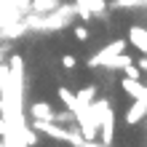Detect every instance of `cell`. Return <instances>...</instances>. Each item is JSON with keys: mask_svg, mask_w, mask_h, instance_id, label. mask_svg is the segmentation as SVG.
Here are the masks:
<instances>
[{"mask_svg": "<svg viewBox=\"0 0 147 147\" xmlns=\"http://www.w3.org/2000/svg\"><path fill=\"white\" fill-rule=\"evenodd\" d=\"M75 13H80L83 22H91L94 16H105L107 13V3L105 0H75Z\"/></svg>", "mask_w": 147, "mask_h": 147, "instance_id": "1", "label": "cell"}, {"mask_svg": "<svg viewBox=\"0 0 147 147\" xmlns=\"http://www.w3.org/2000/svg\"><path fill=\"white\" fill-rule=\"evenodd\" d=\"M126 46H128V40H112L110 46H105L96 56H91V59H88V67H107V62H110L112 56L123 54Z\"/></svg>", "mask_w": 147, "mask_h": 147, "instance_id": "2", "label": "cell"}, {"mask_svg": "<svg viewBox=\"0 0 147 147\" xmlns=\"http://www.w3.org/2000/svg\"><path fill=\"white\" fill-rule=\"evenodd\" d=\"M112 136H115V110H107L99 120V139L102 144H112Z\"/></svg>", "mask_w": 147, "mask_h": 147, "instance_id": "3", "label": "cell"}, {"mask_svg": "<svg viewBox=\"0 0 147 147\" xmlns=\"http://www.w3.org/2000/svg\"><path fill=\"white\" fill-rule=\"evenodd\" d=\"M144 115H147V99H134V105L126 110V126L142 123Z\"/></svg>", "mask_w": 147, "mask_h": 147, "instance_id": "4", "label": "cell"}, {"mask_svg": "<svg viewBox=\"0 0 147 147\" xmlns=\"http://www.w3.org/2000/svg\"><path fill=\"white\" fill-rule=\"evenodd\" d=\"M131 46L136 48V51H142V54L147 56V30L144 27H139V24H134L131 30H128V38H126Z\"/></svg>", "mask_w": 147, "mask_h": 147, "instance_id": "5", "label": "cell"}, {"mask_svg": "<svg viewBox=\"0 0 147 147\" xmlns=\"http://www.w3.org/2000/svg\"><path fill=\"white\" fill-rule=\"evenodd\" d=\"M120 86H123V91L128 94V96H134V99H147V86H144L142 80H134V78H126V75H123Z\"/></svg>", "mask_w": 147, "mask_h": 147, "instance_id": "6", "label": "cell"}, {"mask_svg": "<svg viewBox=\"0 0 147 147\" xmlns=\"http://www.w3.org/2000/svg\"><path fill=\"white\" fill-rule=\"evenodd\" d=\"M30 115H32V120H54V107L48 105V102H35V105L30 107Z\"/></svg>", "mask_w": 147, "mask_h": 147, "instance_id": "7", "label": "cell"}, {"mask_svg": "<svg viewBox=\"0 0 147 147\" xmlns=\"http://www.w3.org/2000/svg\"><path fill=\"white\" fill-rule=\"evenodd\" d=\"M56 94H59V99H62V105L70 110V112H75V107H78V99H75V94L67 88V86H59L56 88Z\"/></svg>", "mask_w": 147, "mask_h": 147, "instance_id": "8", "label": "cell"}, {"mask_svg": "<svg viewBox=\"0 0 147 147\" xmlns=\"http://www.w3.org/2000/svg\"><path fill=\"white\" fill-rule=\"evenodd\" d=\"M75 99H78V105H91V102L96 99V86H83V88H78Z\"/></svg>", "mask_w": 147, "mask_h": 147, "instance_id": "9", "label": "cell"}, {"mask_svg": "<svg viewBox=\"0 0 147 147\" xmlns=\"http://www.w3.org/2000/svg\"><path fill=\"white\" fill-rule=\"evenodd\" d=\"M131 62H134V59H131V56H128L126 51H123V54H118V56H112L110 62H107V70H123V67H128Z\"/></svg>", "mask_w": 147, "mask_h": 147, "instance_id": "10", "label": "cell"}, {"mask_svg": "<svg viewBox=\"0 0 147 147\" xmlns=\"http://www.w3.org/2000/svg\"><path fill=\"white\" fill-rule=\"evenodd\" d=\"M32 11L35 13H51V11H56V0H32Z\"/></svg>", "mask_w": 147, "mask_h": 147, "instance_id": "11", "label": "cell"}, {"mask_svg": "<svg viewBox=\"0 0 147 147\" xmlns=\"http://www.w3.org/2000/svg\"><path fill=\"white\" fill-rule=\"evenodd\" d=\"M8 83H11V67H8V62H3L0 64V91H3Z\"/></svg>", "mask_w": 147, "mask_h": 147, "instance_id": "12", "label": "cell"}, {"mask_svg": "<svg viewBox=\"0 0 147 147\" xmlns=\"http://www.w3.org/2000/svg\"><path fill=\"white\" fill-rule=\"evenodd\" d=\"M142 3V0H112V8H136V5H139Z\"/></svg>", "mask_w": 147, "mask_h": 147, "instance_id": "13", "label": "cell"}, {"mask_svg": "<svg viewBox=\"0 0 147 147\" xmlns=\"http://www.w3.org/2000/svg\"><path fill=\"white\" fill-rule=\"evenodd\" d=\"M123 72H126V78H134V80H139V78H142V70H139L134 62L128 64V67H123Z\"/></svg>", "mask_w": 147, "mask_h": 147, "instance_id": "14", "label": "cell"}, {"mask_svg": "<svg viewBox=\"0 0 147 147\" xmlns=\"http://www.w3.org/2000/svg\"><path fill=\"white\" fill-rule=\"evenodd\" d=\"M75 64H78V59H75L72 54H64V56H62V67H64V70H72Z\"/></svg>", "mask_w": 147, "mask_h": 147, "instance_id": "15", "label": "cell"}, {"mask_svg": "<svg viewBox=\"0 0 147 147\" xmlns=\"http://www.w3.org/2000/svg\"><path fill=\"white\" fill-rule=\"evenodd\" d=\"M75 38L78 40H88V27H86V24H78L75 27Z\"/></svg>", "mask_w": 147, "mask_h": 147, "instance_id": "16", "label": "cell"}, {"mask_svg": "<svg viewBox=\"0 0 147 147\" xmlns=\"http://www.w3.org/2000/svg\"><path fill=\"white\" fill-rule=\"evenodd\" d=\"M136 67H139V70H144V72H147V56H142V59H139V64H136Z\"/></svg>", "mask_w": 147, "mask_h": 147, "instance_id": "17", "label": "cell"}, {"mask_svg": "<svg viewBox=\"0 0 147 147\" xmlns=\"http://www.w3.org/2000/svg\"><path fill=\"white\" fill-rule=\"evenodd\" d=\"M5 62V51H3V46H0V64Z\"/></svg>", "mask_w": 147, "mask_h": 147, "instance_id": "18", "label": "cell"}, {"mask_svg": "<svg viewBox=\"0 0 147 147\" xmlns=\"http://www.w3.org/2000/svg\"><path fill=\"white\" fill-rule=\"evenodd\" d=\"M94 147H110V144H102V142H96V139H94Z\"/></svg>", "mask_w": 147, "mask_h": 147, "instance_id": "19", "label": "cell"}, {"mask_svg": "<svg viewBox=\"0 0 147 147\" xmlns=\"http://www.w3.org/2000/svg\"><path fill=\"white\" fill-rule=\"evenodd\" d=\"M83 147H94V142H83Z\"/></svg>", "mask_w": 147, "mask_h": 147, "instance_id": "20", "label": "cell"}, {"mask_svg": "<svg viewBox=\"0 0 147 147\" xmlns=\"http://www.w3.org/2000/svg\"><path fill=\"white\" fill-rule=\"evenodd\" d=\"M0 147H8V144H5V142H3V136H0Z\"/></svg>", "mask_w": 147, "mask_h": 147, "instance_id": "21", "label": "cell"}]
</instances>
